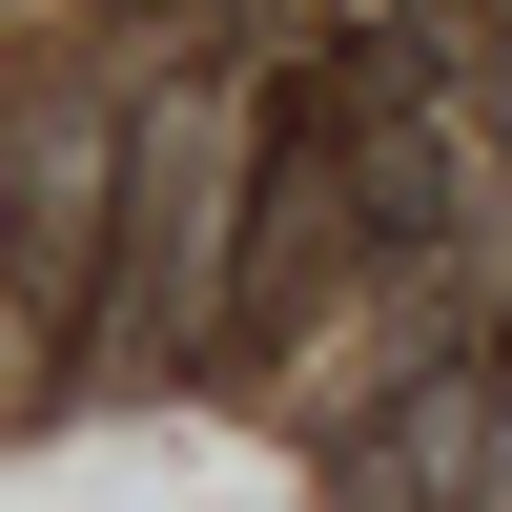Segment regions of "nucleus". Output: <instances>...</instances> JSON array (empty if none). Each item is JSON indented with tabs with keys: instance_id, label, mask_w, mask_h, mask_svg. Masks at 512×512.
I'll use <instances>...</instances> for the list:
<instances>
[{
	"instance_id": "obj_1",
	"label": "nucleus",
	"mask_w": 512,
	"mask_h": 512,
	"mask_svg": "<svg viewBox=\"0 0 512 512\" xmlns=\"http://www.w3.org/2000/svg\"><path fill=\"white\" fill-rule=\"evenodd\" d=\"M267 185L246 164V103H144L123 123V328L144 349H205V308H226V205Z\"/></svg>"
},
{
	"instance_id": "obj_2",
	"label": "nucleus",
	"mask_w": 512,
	"mask_h": 512,
	"mask_svg": "<svg viewBox=\"0 0 512 512\" xmlns=\"http://www.w3.org/2000/svg\"><path fill=\"white\" fill-rule=\"evenodd\" d=\"M349 267H390V246H369L349 144H328V82H308L287 144H267V185H246V267H226V308H205V369H287V328L349 308Z\"/></svg>"
},
{
	"instance_id": "obj_3",
	"label": "nucleus",
	"mask_w": 512,
	"mask_h": 512,
	"mask_svg": "<svg viewBox=\"0 0 512 512\" xmlns=\"http://www.w3.org/2000/svg\"><path fill=\"white\" fill-rule=\"evenodd\" d=\"M328 144H349V205L390 267H431L451 226H472V82L431 62V41H349L328 62Z\"/></svg>"
}]
</instances>
